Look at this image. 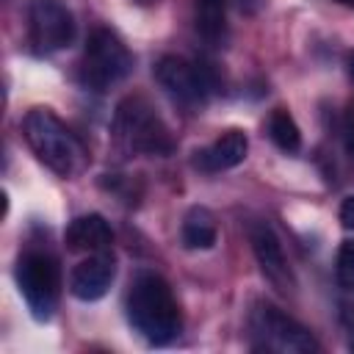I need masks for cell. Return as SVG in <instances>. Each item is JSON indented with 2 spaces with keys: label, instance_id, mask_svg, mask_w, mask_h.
I'll list each match as a JSON object with an SVG mask.
<instances>
[{
  "label": "cell",
  "instance_id": "obj_14",
  "mask_svg": "<svg viewBox=\"0 0 354 354\" xmlns=\"http://www.w3.org/2000/svg\"><path fill=\"white\" fill-rule=\"evenodd\" d=\"M194 25L207 44H221L227 39V0H196Z\"/></svg>",
  "mask_w": 354,
  "mask_h": 354
},
{
  "label": "cell",
  "instance_id": "obj_16",
  "mask_svg": "<svg viewBox=\"0 0 354 354\" xmlns=\"http://www.w3.org/2000/svg\"><path fill=\"white\" fill-rule=\"evenodd\" d=\"M335 277L340 282V288L354 290V241H343L337 249V260H335Z\"/></svg>",
  "mask_w": 354,
  "mask_h": 354
},
{
  "label": "cell",
  "instance_id": "obj_5",
  "mask_svg": "<svg viewBox=\"0 0 354 354\" xmlns=\"http://www.w3.org/2000/svg\"><path fill=\"white\" fill-rule=\"evenodd\" d=\"M155 80L183 108L199 111L213 91H218V72L207 61H188L180 55H163L155 64Z\"/></svg>",
  "mask_w": 354,
  "mask_h": 354
},
{
  "label": "cell",
  "instance_id": "obj_22",
  "mask_svg": "<svg viewBox=\"0 0 354 354\" xmlns=\"http://www.w3.org/2000/svg\"><path fill=\"white\" fill-rule=\"evenodd\" d=\"M340 3H346V6H354V0H340Z\"/></svg>",
  "mask_w": 354,
  "mask_h": 354
},
{
  "label": "cell",
  "instance_id": "obj_15",
  "mask_svg": "<svg viewBox=\"0 0 354 354\" xmlns=\"http://www.w3.org/2000/svg\"><path fill=\"white\" fill-rule=\"evenodd\" d=\"M266 130H268V138H271L282 152H288V155H290V152H299V147H301V130H299L296 119H293L285 108H274V111H271Z\"/></svg>",
  "mask_w": 354,
  "mask_h": 354
},
{
  "label": "cell",
  "instance_id": "obj_18",
  "mask_svg": "<svg viewBox=\"0 0 354 354\" xmlns=\"http://www.w3.org/2000/svg\"><path fill=\"white\" fill-rule=\"evenodd\" d=\"M340 224H343L346 230H354V194L346 196L343 205H340Z\"/></svg>",
  "mask_w": 354,
  "mask_h": 354
},
{
  "label": "cell",
  "instance_id": "obj_7",
  "mask_svg": "<svg viewBox=\"0 0 354 354\" xmlns=\"http://www.w3.org/2000/svg\"><path fill=\"white\" fill-rule=\"evenodd\" d=\"M252 335L257 337V348H271V351H290V354H310L321 351V343L313 337V332L282 313L279 307L263 301L252 313Z\"/></svg>",
  "mask_w": 354,
  "mask_h": 354
},
{
  "label": "cell",
  "instance_id": "obj_10",
  "mask_svg": "<svg viewBox=\"0 0 354 354\" xmlns=\"http://www.w3.org/2000/svg\"><path fill=\"white\" fill-rule=\"evenodd\" d=\"M116 277V260L111 252H94L80 260L69 274V293L80 301H97L108 293Z\"/></svg>",
  "mask_w": 354,
  "mask_h": 354
},
{
  "label": "cell",
  "instance_id": "obj_17",
  "mask_svg": "<svg viewBox=\"0 0 354 354\" xmlns=\"http://www.w3.org/2000/svg\"><path fill=\"white\" fill-rule=\"evenodd\" d=\"M340 136H343L346 152L354 158V108L346 111V116H343V122H340Z\"/></svg>",
  "mask_w": 354,
  "mask_h": 354
},
{
  "label": "cell",
  "instance_id": "obj_1",
  "mask_svg": "<svg viewBox=\"0 0 354 354\" xmlns=\"http://www.w3.org/2000/svg\"><path fill=\"white\" fill-rule=\"evenodd\" d=\"M127 321L152 346H166L180 335L183 318L169 282L155 271H138L127 288Z\"/></svg>",
  "mask_w": 354,
  "mask_h": 354
},
{
  "label": "cell",
  "instance_id": "obj_9",
  "mask_svg": "<svg viewBox=\"0 0 354 354\" xmlns=\"http://www.w3.org/2000/svg\"><path fill=\"white\" fill-rule=\"evenodd\" d=\"M249 243H252L254 260H257L263 277L271 282V288H277L279 293H293L296 277H293V268H290V263L285 257L282 241L274 232V227L266 224V221L249 224Z\"/></svg>",
  "mask_w": 354,
  "mask_h": 354
},
{
  "label": "cell",
  "instance_id": "obj_12",
  "mask_svg": "<svg viewBox=\"0 0 354 354\" xmlns=\"http://www.w3.org/2000/svg\"><path fill=\"white\" fill-rule=\"evenodd\" d=\"M64 241H66V246L72 252H86V254L108 252L111 243H113V230L105 221V216H100V213H83V216H77V218L69 221V227L64 232Z\"/></svg>",
  "mask_w": 354,
  "mask_h": 354
},
{
  "label": "cell",
  "instance_id": "obj_19",
  "mask_svg": "<svg viewBox=\"0 0 354 354\" xmlns=\"http://www.w3.org/2000/svg\"><path fill=\"white\" fill-rule=\"evenodd\" d=\"M343 324L351 335V348H354V304H343Z\"/></svg>",
  "mask_w": 354,
  "mask_h": 354
},
{
  "label": "cell",
  "instance_id": "obj_6",
  "mask_svg": "<svg viewBox=\"0 0 354 354\" xmlns=\"http://www.w3.org/2000/svg\"><path fill=\"white\" fill-rule=\"evenodd\" d=\"M17 288L36 321H47L61 296V268L47 249H28L17 260Z\"/></svg>",
  "mask_w": 354,
  "mask_h": 354
},
{
  "label": "cell",
  "instance_id": "obj_2",
  "mask_svg": "<svg viewBox=\"0 0 354 354\" xmlns=\"http://www.w3.org/2000/svg\"><path fill=\"white\" fill-rule=\"evenodd\" d=\"M22 133L36 158L58 177H75L86 166V149L77 136L50 111L30 108L22 119Z\"/></svg>",
  "mask_w": 354,
  "mask_h": 354
},
{
  "label": "cell",
  "instance_id": "obj_4",
  "mask_svg": "<svg viewBox=\"0 0 354 354\" xmlns=\"http://www.w3.org/2000/svg\"><path fill=\"white\" fill-rule=\"evenodd\" d=\"M133 72V55L124 41L108 30L94 28L86 39L83 58H80V80L91 91H108L111 86L122 83Z\"/></svg>",
  "mask_w": 354,
  "mask_h": 354
},
{
  "label": "cell",
  "instance_id": "obj_11",
  "mask_svg": "<svg viewBox=\"0 0 354 354\" xmlns=\"http://www.w3.org/2000/svg\"><path fill=\"white\" fill-rule=\"evenodd\" d=\"M249 152V138L243 130H227L221 138H216L210 147H202L194 152L191 163L205 171V174H218V171H227V169H235L238 163H243Z\"/></svg>",
  "mask_w": 354,
  "mask_h": 354
},
{
  "label": "cell",
  "instance_id": "obj_20",
  "mask_svg": "<svg viewBox=\"0 0 354 354\" xmlns=\"http://www.w3.org/2000/svg\"><path fill=\"white\" fill-rule=\"evenodd\" d=\"M235 3H238V8H241V11H246V14H254V11H257V8H260L266 0H235Z\"/></svg>",
  "mask_w": 354,
  "mask_h": 354
},
{
  "label": "cell",
  "instance_id": "obj_21",
  "mask_svg": "<svg viewBox=\"0 0 354 354\" xmlns=\"http://www.w3.org/2000/svg\"><path fill=\"white\" fill-rule=\"evenodd\" d=\"M348 75H351V80H354V53L348 55Z\"/></svg>",
  "mask_w": 354,
  "mask_h": 354
},
{
  "label": "cell",
  "instance_id": "obj_3",
  "mask_svg": "<svg viewBox=\"0 0 354 354\" xmlns=\"http://www.w3.org/2000/svg\"><path fill=\"white\" fill-rule=\"evenodd\" d=\"M113 138L130 155H169L174 149L169 127L141 94H130L116 105Z\"/></svg>",
  "mask_w": 354,
  "mask_h": 354
},
{
  "label": "cell",
  "instance_id": "obj_8",
  "mask_svg": "<svg viewBox=\"0 0 354 354\" xmlns=\"http://www.w3.org/2000/svg\"><path fill=\"white\" fill-rule=\"evenodd\" d=\"M75 17L61 0H30L28 6V36L39 55L64 50L75 39Z\"/></svg>",
  "mask_w": 354,
  "mask_h": 354
},
{
  "label": "cell",
  "instance_id": "obj_13",
  "mask_svg": "<svg viewBox=\"0 0 354 354\" xmlns=\"http://www.w3.org/2000/svg\"><path fill=\"white\" fill-rule=\"evenodd\" d=\"M180 238L185 249H210L218 241V227L216 218L207 207H191L183 218L180 227Z\"/></svg>",
  "mask_w": 354,
  "mask_h": 354
}]
</instances>
